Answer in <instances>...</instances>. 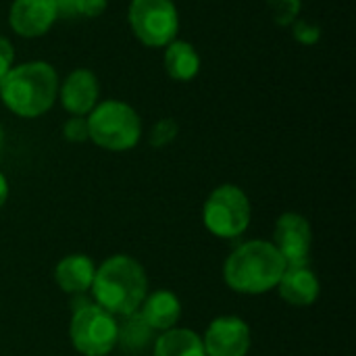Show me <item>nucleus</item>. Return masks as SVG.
<instances>
[{"mask_svg":"<svg viewBox=\"0 0 356 356\" xmlns=\"http://www.w3.org/2000/svg\"><path fill=\"white\" fill-rule=\"evenodd\" d=\"M146 290L148 280L144 267L127 254H115L106 259L96 269L92 282L96 305L115 317H127L136 313L146 298Z\"/></svg>","mask_w":356,"mask_h":356,"instance_id":"nucleus-1","label":"nucleus"},{"mask_svg":"<svg viewBox=\"0 0 356 356\" xmlns=\"http://www.w3.org/2000/svg\"><path fill=\"white\" fill-rule=\"evenodd\" d=\"M286 261L271 242L252 240L240 244L223 265L225 284L238 294H265L277 288Z\"/></svg>","mask_w":356,"mask_h":356,"instance_id":"nucleus-2","label":"nucleus"},{"mask_svg":"<svg viewBox=\"0 0 356 356\" xmlns=\"http://www.w3.org/2000/svg\"><path fill=\"white\" fill-rule=\"evenodd\" d=\"M56 90V71L44 60L19 65L0 81V98L4 106L25 119L44 115L54 104Z\"/></svg>","mask_w":356,"mask_h":356,"instance_id":"nucleus-3","label":"nucleus"},{"mask_svg":"<svg viewBox=\"0 0 356 356\" xmlns=\"http://www.w3.org/2000/svg\"><path fill=\"white\" fill-rule=\"evenodd\" d=\"M90 140L100 148L121 152L131 150L142 136V121L138 113L119 100H106L90 111L88 119Z\"/></svg>","mask_w":356,"mask_h":356,"instance_id":"nucleus-4","label":"nucleus"},{"mask_svg":"<svg viewBox=\"0 0 356 356\" xmlns=\"http://www.w3.org/2000/svg\"><path fill=\"white\" fill-rule=\"evenodd\" d=\"M252 211L242 188L223 184L211 192L202 209L204 227L217 238H238L248 229Z\"/></svg>","mask_w":356,"mask_h":356,"instance_id":"nucleus-5","label":"nucleus"},{"mask_svg":"<svg viewBox=\"0 0 356 356\" xmlns=\"http://www.w3.org/2000/svg\"><path fill=\"white\" fill-rule=\"evenodd\" d=\"M117 336L119 323L115 315L98 305H83L71 317L69 338L79 355L106 356L115 350Z\"/></svg>","mask_w":356,"mask_h":356,"instance_id":"nucleus-6","label":"nucleus"},{"mask_svg":"<svg viewBox=\"0 0 356 356\" xmlns=\"http://www.w3.org/2000/svg\"><path fill=\"white\" fill-rule=\"evenodd\" d=\"M129 25L142 44L152 48L167 46L179 29L177 8L171 0H131Z\"/></svg>","mask_w":356,"mask_h":356,"instance_id":"nucleus-7","label":"nucleus"},{"mask_svg":"<svg viewBox=\"0 0 356 356\" xmlns=\"http://www.w3.org/2000/svg\"><path fill=\"white\" fill-rule=\"evenodd\" d=\"M271 244L282 254L288 267L307 265L313 246L311 223L298 213H284L275 223Z\"/></svg>","mask_w":356,"mask_h":356,"instance_id":"nucleus-8","label":"nucleus"},{"mask_svg":"<svg viewBox=\"0 0 356 356\" xmlns=\"http://www.w3.org/2000/svg\"><path fill=\"white\" fill-rule=\"evenodd\" d=\"M207 356H246L250 350V327L240 317H217L202 338Z\"/></svg>","mask_w":356,"mask_h":356,"instance_id":"nucleus-9","label":"nucleus"},{"mask_svg":"<svg viewBox=\"0 0 356 356\" xmlns=\"http://www.w3.org/2000/svg\"><path fill=\"white\" fill-rule=\"evenodd\" d=\"M56 21L52 0H15L10 6V27L23 38L44 35Z\"/></svg>","mask_w":356,"mask_h":356,"instance_id":"nucleus-10","label":"nucleus"},{"mask_svg":"<svg viewBox=\"0 0 356 356\" xmlns=\"http://www.w3.org/2000/svg\"><path fill=\"white\" fill-rule=\"evenodd\" d=\"M96 100H98L96 75L88 69H77V71L69 73V77L65 79L63 90H60L63 106L71 115L81 117L96 106Z\"/></svg>","mask_w":356,"mask_h":356,"instance_id":"nucleus-11","label":"nucleus"},{"mask_svg":"<svg viewBox=\"0 0 356 356\" xmlns=\"http://www.w3.org/2000/svg\"><path fill=\"white\" fill-rule=\"evenodd\" d=\"M280 296L292 307H311L321 292L317 275L307 265L286 267L280 284Z\"/></svg>","mask_w":356,"mask_h":356,"instance_id":"nucleus-12","label":"nucleus"},{"mask_svg":"<svg viewBox=\"0 0 356 356\" xmlns=\"http://www.w3.org/2000/svg\"><path fill=\"white\" fill-rule=\"evenodd\" d=\"M138 313L144 317V321L154 332H167L173 330L175 323L181 317V305L179 298L169 290H156L150 296L144 298Z\"/></svg>","mask_w":356,"mask_h":356,"instance_id":"nucleus-13","label":"nucleus"},{"mask_svg":"<svg viewBox=\"0 0 356 356\" xmlns=\"http://www.w3.org/2000/svg\"><path fill=\"white\" fill-rule=\"evenodd\" d=\"M96 267L86 254H69L58 261L54 269V280L58 288L67 294H83L92 288Z\"/></svg>","mask_w":356,"mask_h":356,"instance_id":"nucleus-14","label":"nucleus"},{"mask_svg":"<svg viewBox=\"0 0 356 356\" xmlns=\"http://www.w3.org/2000/svg\"><path fill=\"white\" fill-rule=\"evenodd\" d=\"M165 69H167L171 79H175V81H190V79H194L198 75L200 56H198V52L194 50L192 44L173 40L171 44H167Z\"/></svg>","mask_w":356,"mask_h":356,"instance_id":"nucleus-15","label":"nucleus"},{"mask_svg":"<svg viewBox=\"0 0 356 356\" xmlns=\"http://www.w3.org/2000/svg\"><path fill=\"white\" fill-rule=\"evenodd\" d=\"M154 356H207L202 338L190 330H167L154 344Z\"/></svg>","mask_w":356,"mask_h":356,"instance_id":"nucleus-16","label":"nucleus"},{"mask_svg":"<svg viewBox=\"0 0 356 356\" xmlns=\"http://www.w3.org/2000/svg\"><path fill=\"white\" fill-rule=\"evenodd\" d=\"M154 338V330L144 321V317L136 311L125 317V321L119 325L117 346H121L123 353L136 356L142 355Z\"/></svg>","mask_w":356,"mask_h":356,"instance_id":"nucleus-17","label":"nucleus"},{"mask_svg":"<svg viewBox=\"0 0 356 356\" xmlns=\"http://www.w3.org/2000/svg\"><path fill=\"white\" fill-rule=\"evenodd\" d=\"M271 17L277 25H290L300 13V0H267Z\"/></svg>","mask_w":356,"mask_h":356,"instance_id":"nucleus-18","label":"nucleus"},{"mask_svg":"<svg viewBox=\"0 0 356 356\" xmlns=\"http://www.w3.org/2000/svg\"><path fill=\"white\" fill-rule=\"evenodd\" d=\"M177 136V123L173 119H161L150 134V144L154 148H163L167 144H171Z\"/></svg>","mask_w":356,"mask_h":356,"instance_id":"nucleus-19","label":"nucleus"},{"mask_svg":"<svg viewBox=\"0 0 356 356\" xmlns=\"http://www.w3.org/2000/svg\"><path fill=\"white\" fill-rule=\"evenodd\" d=\"M63 136H65V140L67 142H75V144H79V142H86L88 138H90V131H88V119H83V117H71L67 123H65V127H63Z\"/></svg>","mask_w":356,"mask_h":356,"instance_id":"nucleus-20","label":"nucleus"},{"mask_svg":"<svg viewBox=\"0 0 356 356\" xmlns=\"http://www.w3.org/2000/svg\"><path fill=\"white\" fill-rule=\"evenodd\" d=\"M294 38L300 42V44H307V46H313L319 42L321 38V27L309 23V21H296L294 23V29H292Z\"/></svg>","mask_w":356,"mask_h":356,"instance_id":"nucleus-21","label":"nucleus"},{"mask_svg":"<svg viewBox=\"0 0 356 356\" xmlns=\"http://www.w3.org/2000/svg\"><path fill=\"white\" fill-rule=\"evenodd\" d=\"M13 60H15V50H13L10 42L4 35H0V81L13 69Z\"/></svg>","mask_w":356,"mask_h":356,"instance_id":"nucleus-22","label":"nucleus"},{"mask_svg":"<svg viewBox=\"0 0 356 356\" xmlns=\"http://www.w3.org/2000/svg\"><path fill=\"white\" fill-rule=\"evenodd\" d=\"M106 8V0H77V15L98 17Z\"/></svg>","mask_w":356,"mask_h":356,"instance_id":"nucleus-23","label":"nucleus"},{"mask_svg":"<svg viewBox=\"0 0 356 356\" xmlns=\"http://www.w3.org/2000/svg\"><path fill=\"white\" fill-rule=\"evenodd\" d=\"M56 6V17L71 19L77 15V0H52Z\"/></svg>","mask_w":356,"mask_h":356,"instance_id":"nucleus-24","label":"nucleus"},{"mask_svg":"<svg viewBox=\"0 0 356 356\" xmlns=\"http://www.w3.org/2000/svg\"><path fill=\"white\" fill-rule=\"evenodd\" d=\"M6 198H8V181H6V177L0 173V209H2V204L6 202Z\"/></svg>","mask_w":356,"mask_h":356,"instance_id":"nucleus-25","label":"nucleus"},{"mask_svg":"<svg viewBox=\"0 0 356 356\" xmlns=\"http://www.w3.org/2000/svg\"><path fill=\"white\" fill-rule=\"evenodd\" d=\"M2 140H4V138H2V129H0V152H2Z\"/></svg>","mask_w":356,"mask_h":356,"instance_id":"nucleus-26","label":"nucleus"}]
</instances>
